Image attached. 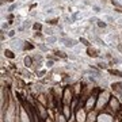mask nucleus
<instances>
[{"label":"nucleus","instance_id":"f257e3e1","mask_svg":"<svg viewBox=\"0 0 122 122\" xmlns=\"http://www.w3.org/2000/svg\"><path fill=\"white\" fill-rule=\"evenodd\" d=\"M58 41H60V44H64V45L66 46V48H69V49L75 48V46H77V41H76V39H73V38L62 37V38H60Z\"/></svg>","mask_w":122,"mask_h":122},{"label":"nucleus","instance_id":"f03ea898","mask_svg":"<svg viewBox=\"0 0 122 122\" xmlns=\"http://www.w3.org/2000/svg\"><path fill=\"white\" fill-rule=\"evenodd\" d=\"M11 48L12 49H23L22 41H20V39H14L12 44H11Z\"/></svg>","mask_w":122,"mask_h":122},{"label":"nucleus","instance_id":"7ed1b4c3","mask_svg":"<svg viewBox=\"0 0 122 122\" xmlns=\"http://www.w3.org/2000/svg\"><path fill=\"white\" fill-rule=\"evenodd\" d=\"M58 41V38H57L56 35H48L46 37V44L48 45H54Z\"/></svg>","mask_w":122,"mask_h":122},{"label":"nucleus","instance_id":"20e7f679","mask_svg":"<svg viewBox=\"0 0 122 122\" xmlns=\"http://www.w3.org/2000/svg\"><path fill=\"white\" fill-rule=\"evenodd\" d=\"M23 64L27 66V68H30L31 65H33V57L30 56H26L25 58H23Z\"/></svg>","mask_w":122,"mask_h":122},{"label":"nucleus","instance_id":"39448f33","mask_svg":"<svg viewBox=\"0 0 122 122\" xmlns=\"http://www.w3.org/2000/svg\"><path fill=\"white\" fill-rule=\"evenodd\" d=\"M110 105H111V107H113L114 110H119V102H118L115 98H113V99L110 100Z\"/></svg>","mask_w":122,"mask_h":122},{"label":"nucleus","instance_id":"423d86ee","mask_svg":"<svg viewBox=\"0 0 122 122\" xmlns=\"http://www.w3.org/2000/svg\"><path fill=\"white\" fill-rule=\"evenodd\" d=\"M96 25H98V27H100V29H106V27H107V22H106L105 19H98Z\"/></svg>","mask_w":122,"mask_h":122},{"label":"nucleus","instance_id":"0eeeda50","mask_svg":"<svg viewBox=\"0 0 122 122\" xmlns=\"http://www.w3.org/2000/svg\"><path fill=\"white\" fill-rule=\"evenodd\" d=\"M79 42L81 45H84V46H87V48H90L91 46V44H90V41H88L87 38H84V37H80V39H79Z\"/></svg>","mask_w":122,"mask_h":122},{"label":"nucleus","instance_id":"6e6552de","mask_svg":"<svg viewBox=\"0 0 122 122\" xmlns=\"http://www.w3.org/2000/svg\"><path fill=\"white\" fill-rule=\"evenodd\" d=\"M87 54H88V57H99L98 56V53H96V50H94V49H91V48H88L87 49Z\"/></svg>","mask_w":122,"mask_h":122},{"label":"nucleus","instance_id":"1a4fd4ad","mask_svg":"<svg viewBox=\"0 0 122 122\" xmlns=\"http://www.w3.org/2000/svg\"><path fill=\"white\" fill-rule=\"evenodd\" d=\"M4 54H5V57H7V58H15V54H14V52H12V50H10V49H5V50H4Z\"/></svg>","mask_w":122,"mask_h":122},{"label":"nucleus","instance_id":"9d476101","mask_svg":"<svg viewBox=\"0 0 122 122\" xmlns=\"http://www.w3.org/2000/svg\"><path fill=\"white\" fill-rule=\"evenodd\" d=\"M33 29H34L35 31H39V30H44V27H42V25L38 22H35L34 25H33Z\"/></svg>","mask_w":122,"mask_h":122},{"label":"nucleus","instance_id":"9b49d317","mask_svg":"<svg viewBox=\"0 0 122 122\" xmlns=\"http://www.w3.org/2000/svg\"><path fill=\"white\" fill-rule=\"evenodd\" d=\"M44 33H45L46 35H53V34H54V31H53L52 27H45V29H44Z\"/></svg>","mask_w":122,"mask_h":122},{"label":"nucleus","instance_id":"f8f14e48","mask_svg":"<svg viewBox=\"0 0 122 122\" xmlns=\"http://www.w3.org/2000/svg\"><path fill=\"white\" fill-rule=\"evenodd\" d=\"M103 19H105L107 23H111V22H114V20H115V18L111 16V15H105V18H103Z\"/></svg>","mask_w":122,"mask_h":122},{"label":"nucleus","instance_id":"ddd939ff","mask_svg":"<svg viewBox=\"0 0 122 122\" xmlns=\"http://www.w3.org/2000/svg\"><path fill=\"white\" fill-rule=\"evenodd\" d=\"M38 48L42 50V52H48L49 50V48H48V45L46 44H38Z\"/></svg>","mask_w":122,"mask_h":122},{"label":"nucleus","instance_id":"4468645a","mask_svg":"<svg viewBox=\"0 0 122 122\" xmlns=\"http://www.w3.org/2000/svg\"><path fill=\"white\" fill-rule=\"evenodd\" d=\"M56 11H57L56 7H52V8L46 10V14H48V15H54V14H56Z\"/></svg>","mask_w":122,"mask_h":122},{"label":"nucleus","instance_id":"2eb2a0df","mask_svg":"<svg viewBox=\"0 0 122 122\" xmlns=\"http://www.w3.org/2000/svg\"><path fill=\"white\" fill-rule=\"evenodd\" d=\"M69 88H66L65 90V102L66 103H68V102H71V99H72V98H69Z\"/></svg>","mask_w":122,"mask_h":122},{"label":"nucleus","instance_id":"dca6fc26","mask_svg":"<svg viewBox=\"0 0 122 122\" xmlns=\"http://www.w3.org/2000/svg\"><path fill=\"white\" fill-rule=\"evenodd\" d=\"M95 114H94V113H90V114H88V121L87 122H95Z\"/></svg>","mask_w":122,"mask_h":122},{"label":"nucleus","instance_id":"f3484780","mask_svg":"<svg viewBox=\"0 0 122 122\" xmlns=\"http://www.w3.org/2000/svg\"><path fill=\"white\" fill-rule=\"evenodd\" d=\"M33 48H34V46H33V45H30L29 42H26V44H23V49H25V50H27V49H29V50H31Z\"/></svg>","mask_w":122,"mask_h":122},{"label":"nucleus","instance_id":"a211bd4d","mask_svg":"<svg viewBox=\"0 0 122 122\" xmlns=\"http://www.w3.org/2000/svg\"><path fill=\"white\" fill-rule=\"evenodd\" d=\"M109 72H110V73H111V75H118V76H121V77H122V72H119V71H115V69H110Z\"/></svg>","mask_w":122,"mask_h":122},{"label":"nucleus","instance_id":"6ab92c4d","mask_svg":"<svg viewBox=\"0 0 122 122\" xmlns=\"http://www.w3.org/2000/svg\"><path fill=\"white\" fill-rule=\"evenodd\" d=\"M57 20H58L57 18H54V19H48V20H46V23H48V25H56Z\"/></svg>","mask_w":122,"mask_h":122},{"label":"nucleus","instance_id":"aec40b11","mask_svg":"<svg viewBox=\"0 0 122 122\" xmlns=\"http://www.w3.org/2000/svg\"><path fill=\"white\" fill-rule=\"evenodd\" d=\"M15 34H16V30H10L8 33H7V35H8L10 38H14V37H15Z\"/></svg>","mask_w":122,"mask_h":122},{"label":"nucleus","instance_id":"412c9836","mask_svg":"<svg viewBox=\"0 0 122 122\" xmlns=\"http://www.w3.org/2000/svg\"><path fill=\"white\" fill-rule=\"evenodd\" d=\"M92 11H94V12H100V11H102V8H100L99 5H92Z\"/></svg>","mask_w":122,"mask_h":122},{"label":"nucleus","instance_id":"4be33fe9","mask_svg":"<svg viewBox=\"0 0 122 122\" xmlns=\"http://www.w3.org/2000/svg\"><path fill=\"white\" fill-rule=\"evenodd\" d=\"M34 23H31V20H25L23 22V27H30V26H33Z\"/></svg>","mask_w":122,"mask_h":122},{"label":"nucleus","instance_id":"5701e85b","mask_svg":"<svg viewBox=\"0 0 122 122\" xmlns=\"http://www.w3.org/2000/svg\"><path fill=\"white\" fill-rule=\"evenodd\" d=\"M111 4L115 5V7H122V3H119V1H117V0H111Z\"/></svg>","mask_w":122,"mask_h":122},{"label":"nucleus","instance_id":"b1692460","mask_svg":"<svg viewBox=\"0 0 122 122\" xmlns=\"http://www.w3.org/2000/svg\"><path fill=\"white\" fill-rule=\"evenodd\" d=\"M98 65H99V68H100V69H106V68H107V64H106L105 61H103V62H99Z\"/></svg>","mask_w":122,"mask_h":122},{"label":"nucleus","instance_id":"393cba45","mask_svg":"<svg viewBox=\"0 0 122 122\" xmlns=\"http://www.w3.org/2000/svg\"><path fill=\"white\" fill-rule=\"evenodd\" d=\"M8 26H10V23H1V30H3V31L8 30Z\"/></svg>","mask_w":122,"mask_h":122},{"label":"nucleus","instance_id":"a878e982","mask_svg":"<svg viewBox=\"0 0 122 122\" xmlns=\"http://www.w3.org/2000/svg\"><path fill=\"white\" fill-rule=\"evenodd\" d=\"M53 65H54L53 60H48V61H46V66H48V68H52Z\"/></svg>","mask_w":122,"mask_h":122},{"label":"nucleus","instance_id":"bb28decb","mask_svg":"<svg viewBox=\"0 0 122 122\" xmlns=\"http://www.w3.org/2000/svg\"><path fill=\"white\" fill-rule=\"evenodd\" d=\"M16 7H18V4H11V5L8 7V12H12V11L16 8Z\"/></svg>","mask_w":122,"mask_h":122},{"label":"nucleus","instance_id":"cd10ccee","mask_svg":"<svg viewBox=\"0 0 122 122\" xmlns=\"http://www.w3.org/2000/svg\"><path fill=\"white\" fill-rule=\"evenodd\" d=\"M56 54H57L58 57H62V58H65V57H66V54H65L64 52H56Z\"/></svg>","mask_w":122,"mask_h":122},{"label":"nucleus","instance_id":"c85d7f7f","mask_svg":"<svg viewBox=\"0 0 122 122\" xmlns=\"http://www.w3.org/2000/svg\"><path fill=\"white\" fill-rule=\"evenodd\" d=\"M64 114H65L66 117H69V115H71V111H69L68 107H64Z\"/></svg>","mask_w":122,"mask_h":122},{"label":"nucleus","instance_id":"c756f323","mask_svg":"<svg viewBox=\"0 0 122 122\" xmlns=\"http://www.w3.org/2000/svg\"><path fill=\"white\" fill-rule=\"evenodd\" d=\"M33 60H35V61H42V56H39V54H37V56H34V57H33Z\"/></svg>","mask_w":122,"mask_h":122},{"label":"nucleus","instance_id":"7c9ffc66","mask_svg":"<svg viewBox=\"0 0 122 122\" xmlns=\"http://www.w3.org/2000/svg\"><path fill=\"white\" fill-rule=\"evenodd\" d=\"M77 118H79V122H84V119H83V113H79V114H77Z\"/></svg>","mask_w":122,"mask_h":122},{"label":"nucleus","instance_id":"2f4dec72","mask_svg":"<svg viewBox=\"0 0 122 122\" xmlns=\"http://www.w3.org/2000/svg\"><path fill=\"white\" fill-rule=\"evenodd\" d=\"M117 49H118V52H119V53H122V44H118L117 45Z\"/></svg>","mask_w":122,"mask_h":122},{"label":"nucleus","instance_id":"473e14b6","mask_svg":"<svg viewBox=\"0 0 122 122\" xmlns=\"http://www.w3.org/2000/svg\"><path fill=\"white\" fill-rule=\"evenodd\" d=\"M76 105H77V99H73V102H72V109H75Z\"/></svg>","mask_w":122,"mask_h":122},{"label":"nucleus","instance_id":"72a5a7b5","mask_svg":"<svg viewBox=\"0 0 122 122\" xmlns=\"http://www.w3.org/2000/svg\"><path fill=\"white\" fill-rule=\"evenodd\" d=\"M117 20H118V23H121V25H122V16L117 18Z\"/></svg>","mask_w":122,"mask_h":122},{"label":"nucleus","instance_id":"f704fd0d","mask_svg":"<svg viewBox=\"0 0 122 122\" xmlns=\"http://www.w3.org/2000/svg\"><path fill=\"white\" fill-rule=\"evenodd\" d=\"M83 3H84V4H86V5H90V4H91V3H90V1H88V0H84Z\"/></svg>","mask_w":122,"mask_h":122},{"label":"nucleus","instance_id":"c9c22d12","mask_svg":"<svg viewBox=\"0 0 122 122\" xmlns=\"http://www.w3.org/2000/svg\"><path fill=\"white\" fill-rule=\"evenodd\" d=\"M41 35H42V34H41V33H38V31H37V33H35V34H34V37H41Z\"/></svg>","mask_w":122,"mask_h":122},{"label":"nucleus","instance_id":"e433bc0d","mask_svg":"<svg viewBox=\"0 0 122 122\" xmlns=\"http://www.w3.org/2000/svg\"><path fill=\"white\" fill-rule=\"evenodd\" d=\"M121 3H122V0H121Z\"/></svg>","mask_w":122,"mask_h":122}]
</instances>
